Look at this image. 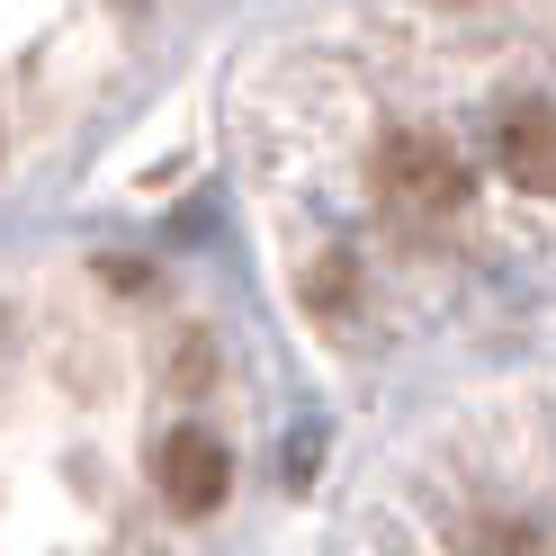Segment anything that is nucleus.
<instances>
[{"mask_svg":"<svg viewBox=\"0 0 556 556\" xmlns=\"http://www.w3.org/2000/svg\"><path fill=\"white\" fill-rule=\"evenodd\" d=\"M377 189H387V206H404V216H448V206H467V162L440 144V135H387L377 144Z\"/></svg>","mask_w":556,"mask_h":556,"instance_id":"f257e3e1","label":"nucleus"},{"mask_svg":"<svg viewBox=\"0 0 556 556\" xmlns=\"http://www.w3.org/2000/svg\"><path fill=\"white\" fill-rule=\"evenodd\" d=\"M153 476H162V494H170V511H216L225 503V484H233V458H225V440L216 431H198V422H180L162 448H153Z\"/></svg>","mask_w":556,"mask_h":556,"instance_id":"f03ea898","label":"nucleus"},{"mask_svg":"<svg viewBox=\"0 0 556 556\" xmlns=\"http://www.w3.org/2000/svg\"><path fill=\"white\" fill-rule=\"evenodd\" d=\"M503 180L511 189H530V198H556V109H520L503 126Z\"/></svg>","mask_w":556,"mask_h":556,"instance_id":"7ed1b4c3","label":"nucleus"},{"mask_svg":"<svg viewBox=\"0 0 556 556\" xmlns=\"http://www.w3.org/2000/svg\"><path fill=\"white\" fill-rule=\"evenodd\" d=\"M467 556H539V530H520V520H476Z\"/></svg>","mask_w":556,"mask_h":556,"instance_id":"20e7f679","label":"nucleus"}]
</instances>
